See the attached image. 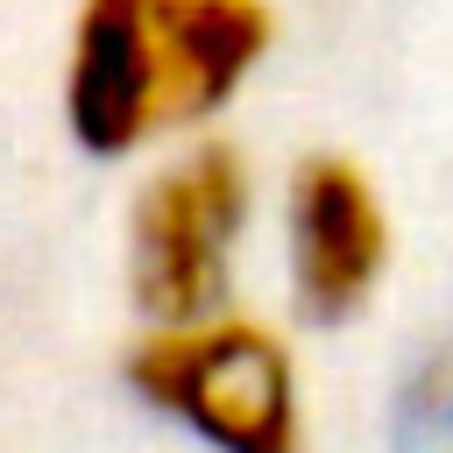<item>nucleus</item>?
<instances>
[{
    "mask_svg": "<svg viewBox=\"0 0 453 453\" xmlns=\"http://www.w3.org/2000/svg\"><path fill=\"white\" fill-rule=\"evenodd\" d=\"M262 219H269V184L226 127L142 156L120 205V297L134 326L198 319L248 297Z\"/></svg>",
    "mask_w": 453,
    "mask_h": 453,
    "instance_id": "3",
    "label": "nucleus"
},
{
    "mask_svg": "<svg viewBox=\"0 0 453 453\" xmlns=\"http://www.w3.org/2000/svg\"><path fill=\"white\" fill-rule=\"evenodd\" d=\"M269 269L283 290V319L297 333H347L361 326L389 276H396V212L375 170L347 149H304L269 191Z\"/></svg>",
    "mask_w": 453,
    "mask_h": 453,
    "instance_id": "4",
    "label": "nucleus"
},
{
    "mask_svg": "<svg viewBox=\"0 0 453 453\" xmlns=\"http://www.w3.org/2000/svg\"><path fill=\"white\" fill-rule=\"evenodd\" d=\"M283 42L276 0H71L57 127L92 163H142L226 127Z\"/></svg>",
    "mask_w": 453,
    "mask_h": 453,
    "instance_id": "1",
    "label": "nucleus"
},
{
    "mask_svg": "<svg viewBox=\"0 0 453 453\" xmlns=\"http://www.w3.org/2000/svg\"><path fill=\"white\" fill-rule=\"evenodd\" d=\"M120 389L191 453H311V375L290 319L248 297L134 326Z\"/></svg>",
    "mask_w": 453,
    "mask_h": 453,
    "instance_id": "2",
    "label": "nucleus"
}]
</instances>
